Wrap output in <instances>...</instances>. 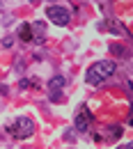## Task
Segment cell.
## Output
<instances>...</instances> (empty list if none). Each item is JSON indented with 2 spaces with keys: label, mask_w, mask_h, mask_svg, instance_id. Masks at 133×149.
<instances>
[{
  "label": "cell",
  "mask_w": 133,
  "mask_h": 149,
  "mask_svg": "<svg viewBox=\"0 0 133 149\" xmlns=\"http://www.w3.org/2000/svg\"><path fill=\"white\" fill-rule=\"evenodd\" d=\"M113 74H115V64L110 60H101V62H94L87 69L85 80H87V85H101L103 80H108Z\"/></svg>",
  "instance_id": "obj_1"
},
{
  "label": "cell",
  "mask_w": 133,
  "mask_h": 149,
  "mask_svg": "<svg viewBox=\"0 0 133 149\" xmlns=\"http://www.w3.org/2000/svg\"><path fill=\"white\" fill-rule=\"evenodd\" d=\"M12 135H16V138H30L32 133H35V124H32V119H28V117H19L12 126Z\"/></svg>",
  "instance_id": "obj_2"
},
{
  "label": "cell",
  "mask_w": 133,
  "mask_h": 149,
  "mask_svg": "<svg viewBox=\"0 0 133 149\" xmlns=\"http://www.w3.org/2000/svg\"><path fill=\"white\" fill-rule=\"evenodd\" d=\"M46 16L53 21L55 25H67V23H69V12L62 9V7H57V5H51V7L46 9Z\"/></svg>",
  "instance_id": "obj_3"
},
{
  "label": "cell",
  "mask_w": 133,
  "mask_h": 149,
  "mask_svg": "<svg viewBox=\"0 0 133 149\" xmlns=\"http://www.w3.org/2000/svg\"><path fill=\"white\" fill-rule=\"evenodd\" d=\"M90 117H92V112H87V108H83V110L78 112V117H76V131H87V129H90Z\"/></svg>",
  "instance_id": "obj_4"
},
{
  "label": "cell",
  "mask_w": 133,
  "mask_h": 149,
  "mask_svg": "<svg viewBox=\"0 0 133 149\" xmlns=\"http://www.w3.org/2000/svg\"><path fill=\"white\" fill-rule=\"evenodd\" d=\"M48 87H51V92H60V90L64 87V78H62V76H55V78H51Z\"/></svg>",
  "instance_id": "obj_5"
},
{
  "label": "cell",
  "mask_w": 133,
  "mask_h": 149,
  "mask_svg": "<svg viewBox=\"0 0 133 149\" xmlns=\"http://www.w3.org/2000/svg\"><path fill=\"white\" fill-rule=\"evenodd\" d=\"M21 39L23 41H32V32H30V25H21Z\"/></svg>",
  "instance_id": "obj_6"
},
{
  "label": "cell",
  "mask_w": 133,
  "mask_h": 149,
  "mask_svg": "<svg viewBox=\"0 0 133 149\" xmlns=\"http://www.w3.org/2000/svg\"><path fill=\"white\" fill-rule=\"evenodd\" d=\"M119 135H122V129H119V126H113V129H108V138H119Z\"/></svg>",
  "instance_id": "obj_7"
},
{
  "label": "cell",
  "mask_w": 133,
  "mask_h": 149,
  "mask_svg": "<svg viewBox=\"0 0 133 149\" xmlns=\"http://www.w3.org/2000/svg\"><path fill=\"white\" fill-rule=\"evenodd\" d=\"M110 51H113V53H117V55H122V53H124V48H122V46H110Z\"/></svg>",
  "instance_id": "obj_8"
},
{
  "label": "cell",
  "mask_w": 133,
  "mask_h": 149,
  "mask_svg": "<svg viewBox=\"0 0 133 149\" xmlns=\"http://www.w3.org/2000/svg\"><path fill=\"white\" fill-rule=\"evenodd\" d=\"M51 99L53 101H62V92H51Z\"/></svg>",
  "instance_id": "obj_9"
},
{
  "label": "cell",
  "mask_w": 133,
  "mask_h": 149,
  "mask_svg": "<svg viewBox=\"0 0 133 149\" xmlns=\"http://www.w3.org/2000/svg\"><path fill=\"white\" fill-rule=\"evenodd\" d=\"M119 149H133V142H129V145H124V147H119Z\"/></svg>",
  "instance_id": "obj_10"
}]
</instances>
